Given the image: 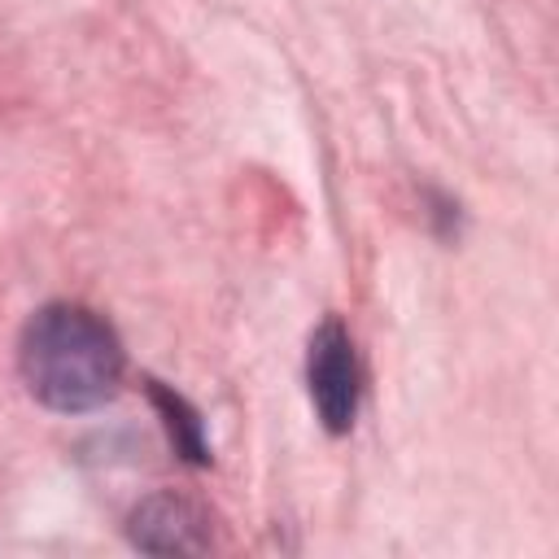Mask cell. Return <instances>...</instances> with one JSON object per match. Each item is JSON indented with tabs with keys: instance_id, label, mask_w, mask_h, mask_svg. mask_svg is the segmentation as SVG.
Segmentation results:
<instances>
[{
	"instance_id": "cell-1",
	"label": "cell",
	"mask_w": 559,
	"mask_h": 559,
	"mask_svg": "<svg viewBox=\"0 0 559 559\" xmlns=\"http://www.w3.org/2000/svg\"><path fill=\"white\" fill-rule=\"evenodd\" d=\"M122 341L96 310L79 301L39 306L17 336V371L48 411L79 415L105 406L122 384Z\"/></svg>"
},
{
	"instance_id": "cell-2",
	"label": "cell",
	"mask_w": 559,
	"mask_h": 559,
	"mask_svg": "<svg viewBox=\"0 0 559 559\" xmlns=\"http://www.w3.org/2000/svg\"><path fill=\"white\" fill-rule=\"evenodd\" d=\"M306 380H310V402L319 411V424L332 437L349 432L358 415V397H362V371H358L354 341L336 319L319 323V332L310 336Z\"/></svg>"
},
{
	"instance_id": "cell-3",
	"label": "cell",
	"mask_w": 559,
	"mask_h": 559,
	"mask_svg": "<svg viewBox=\"0 0 559 559\" xmlns=\"http://www.w3.org/2000/svg\"><path fill=\"white\" fill-rule=\"evenodd\" d=\"M131 546L148 555H201L210 550V515L179 498V493H153L131 511Z\"/></svg>"
},
{
	"instance_id": "cell-4",
	"label": "cell",
	"mask_w": 559,
	"mask_h": 559,
	"mask_svg": "<svg viewBox=\"0 0 559 559\" xmlns=\"http://www.w3.org/2000/svg\"><path fill=\"white\" fill-rule=\"evenodd\" d=\"M148 397H153L157 411H162V424H166V432H170V445H175L188 463H205V459H210V445H205V424H201V415H197L175 389H166L162 380H148Z\"/></svg>"
}]
</instances>
